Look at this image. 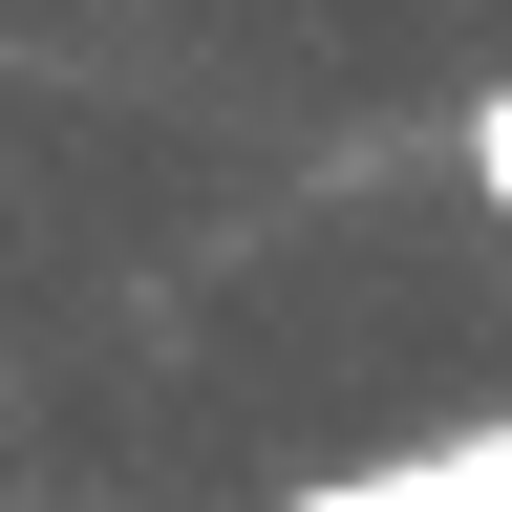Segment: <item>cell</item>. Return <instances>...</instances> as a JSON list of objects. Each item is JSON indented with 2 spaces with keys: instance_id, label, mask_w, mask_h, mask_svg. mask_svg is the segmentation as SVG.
<instances>
[{
  "instance_id": "cell-1",
  "label": "cell",
  "mask_w": 512,
  "mask_h": 512,
  "mask_svg": "<svg viewBox=\"0 0 512 512\" xmlns=\"http://www.w3.org/2000/svg\"><path fill=\"white\" fill-rule=\"evenodd\" d=\"M278 512H512V406L406 427V448H363V470H299Z\"/></svg>"
},
{
  "instance_id": "cell-2",
  "label": "cell",
  "mask_w": 512,
  "mask_h": 512,
  "mask_svg": "<svg viewBox=\"0 0 512 512\" xmlns=\"http://www.w3.org/2000/svg\"><path fill=\"white\" fill-rule=\"evenodd\" d=\"M448 171H470V214L512 235V86H470V107H448Z\"/></svg>"
}]
</instances>
